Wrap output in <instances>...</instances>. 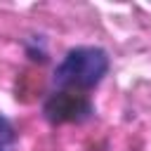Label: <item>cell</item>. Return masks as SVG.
Segmentation results:
<instances>
[{
  "label": "cell",
  "mask_w": 151,
  "mask_h": 151,
  "mask_svg": "<svg viewBox=\"0 0 151 151\" xmlns=\"http://www.w3.org/2000/svg\"><path fill=\"white\" fill-rule=\"evenodd\" d=\"M109 54L101 47L94 45H80L71 47L64 59L54 68V87L57 90H73V92H87L97 87L104 76L109 73Z\"/></svg>",
  "instance_id": "6da1fadb"
},
{
  "label": "cell",
  "mask_w": 151,
  "mask_h": 151,
  "mask_svg": "<svg viewBox=\"0 0 151 151\" xmlns=\"http://www.w3.org/2000/svg\"><path fill=\"white\" fill-rule=\"evenodd\" d=\"M45 118L52 125H61V123H83L87 118H92L94 106L90 101V97L85 92H73V90H54L45 106H42Z\"/></svg>",
  "instance_id": "7a4b0ae2"
},
{
  "label": "cell",
  "mask_w": 151,
  "mask_h": 151,
  "mask_svg": "<svg viewBox=\"0 0 151 151\" xmlns=\"http://www.w3.org/2000/svg\"><path fill=\"white\" fill-rule=\"evenodd\" d=\"M14 149H17V130L9 123V118L0 113V151H14Z\"/></svg>",
  "instance_id": "3957f363"
}]
</instances>
